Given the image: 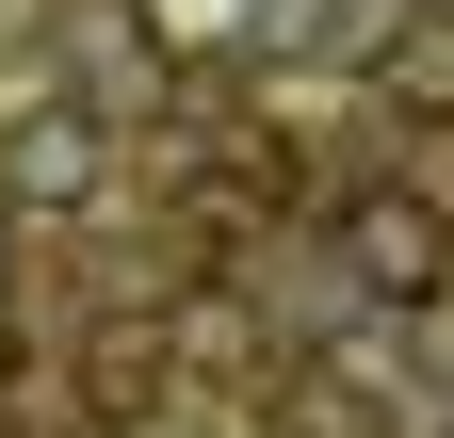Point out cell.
Masks as SVG:
<instances>
[{
	"label": "cell",
	"mask_w": 454,
	"mask_h": 438,
	"mask_svg": "<svg viewBox=\"0 0 454 438\" xmlns=\"http://www.w3.org/2000/svg\"><path fill=\"white\" fill-rule=\"evenodd\" d=\"M325 260H340L357 293H389V309H438V293H454V211H438V195H340Z\"/></svg>",
	"instance_id": "1"
},
{
	"label": "cell",
	"mask_w": 454,
	"mask_h": 438,
	"mask_svg": "<svg viewBox=\"0 0 454 438\" xmlns=\"http://www.w3.org/2000/svg\"><path fill=\"white\" fill-rule=\"evenodd\" d=\"M0 195H17V211H98L114 195L98 98H17V114H0Z\"/></svg>",
	"instance_id": "2"
},
{
	"label": "cell",
	"mask_w": 454,
	"mask_h": 438,
	"mask_svg": "<svg viewBox=\"0 0 454 438\" xmlns=\"http://www.w3.org/2000/svg\"><path fill=\"white\" fill-rule=\"evenodd\" d=\"M406 17H454V0H406Z\"/></svg>",
	"instance_id": "3"
},
{
	"label": "cell",
	"mask_w": 454,
	"mask_h": 438,
	"mask_svg": "<svg viewBox=\"0 0 454 438\" xmlns=\"http://www.w3.org/2000/svg\"><path fill=\"white\" fill-rule=\"evenodd\" d=\"M0 228H17V195H0Z\"/></svg>",
	"instance_id": "4"
}]
</instances>
